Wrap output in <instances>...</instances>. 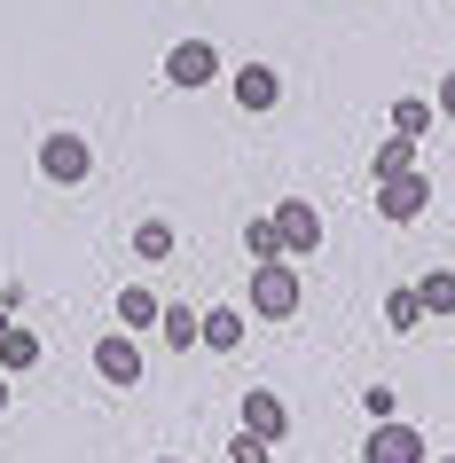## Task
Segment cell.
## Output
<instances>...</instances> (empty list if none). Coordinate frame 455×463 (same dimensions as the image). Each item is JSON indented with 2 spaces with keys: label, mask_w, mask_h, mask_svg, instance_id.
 Wrapping results in <instances>:
<instances>
[{
  "label": "cell",
  "mask_w": 455,
  "mask_h": 463,
  "mask_svg": "<svg viewBox=\"0 0 455 463\" xmlns=\"http://www.w3.org/2000/svg\"><path fill=\"white\" fill-rule=\"evenodd\" d=\"M401 173H416V142H408V134H393V142L377 149V181H401Z\"/></svg>",
  "instance_id": "7c38bea8"
},
{
  "label": "cell",
  "mask_w": 455,
  "mask_h": 463,
  "mask_svg": "<svg viewBox=\"0 0 455 463\" xmlns=\"http://www.w3.org/2000/svg\"><path fill=\"white\" fill-rule=\"evenodd\" d=\"M361 463H424V432L393 416V424H377V432H369V448H361Z\"/></svg>",
  "instance_id": "277c9868"
},
{
  "label": "cell",
  "mask_w": 455,
  "mask_h": 463,
  "mask_svg": "<svg viewBox=\"0 0 455 463\" xmlns=\"http://www.w3.org/2000/svg\"><path fill=\"white\" fill-rule=\"evenodd\" d=\"M204 345H213V354H236L243 345V315L236 307H213V315H204Z\"/></svg>",
  "instance_id": "8fae6325"
},
{
  "label": "cell",
  "mask_w": 455,
  "mask_h": 463,
  "mask_svg": "<svg viewBox=\"0 0 455 463\" xmlns=\"http://www.w3.org/2000/svg\"><path fill=\"white\" fill-rule=\"evenodd\" d=\"M243 432H260L267 439V448H275V439H283L290 432V409H283V401H275V392H243Z\"/></svg>",
  "instance_id": "ba28073f"
},
{
  "label": "cell",
  "mask_w": 455,
  "mask_h": 463,
  "mask_svg": "<svg viewBox=\"0 0 455 463\" xmlns=\"http://www.w3.org/2000/svg\"><path fill=\"white\" fill-rule=\"evenodd\" d=\"M40 362V338H32V330H8V338H0V369H32Z\"/></svg>",
  "instance_id": "9a60e30c"
},
{
  "label": "cell",
  "mask_w": 455,
  "mask_h": 463,
  "mask_svg": "<svg viewBox=\"0 0 455 463\" xmlns=\"http://www.w3.org/2000/svg\"><path fill=\"white\" fill-rule=\"evenodd\" d=\"M134 251H142V260H166V251H173V228H166V220H142V228H134Z\"/></svg>",
  "instance_id": "ac0fdd59"
},
{
  "label": "cell",
  "mask_w": 455,
  "mask_h": 463,
  "mask_svg": "<svg viewBox=\"0 0 455 463\" xmlns=\"http://www.w3.org/2000/svg\"><path fill=\"white\" fill-rule=\"evenodd\" d=\"M243 298H251V315H267V322H290V315H299V275H290L283 260H267V268L251 275V291H243Z\"/></svg>",
  "instance_id": "6da1fadb"
},
{
  "label": "cell",
  "mask_w": 455,
  "mask_h": 463,
  "mask_svg": "<svg viewBox=\"0 0 455 463\" xmlns=\"http://www.w3.org/2000/svg\"><path fill=\"white\" fill-rule=\"evenodd\" d=\"M384 322H393V330H416V322H424V298H416V291H393V298H384Z\"/></svg>",
  "instance_id": "d6986e66"
},
{
  "label": "cell",
  "mask_w": 455,
  "mask_h": 463,
  "mask_svg": "<svg viewBox=\"0 0 455 463\" xmlns=\"http://www.w3.org/2000/svg\"><path fill=\"white\" fill-rule=\"evenodd\" d=\"M431 204V181L424 173H401V181H377V213L384 220H416Z\"/></svg>",
  "instance_id": "52a82bcc"
},
{
  "label": "cell",
  "mask_w": 455,
  "mask_h": 463,
  "mask_svg": "<svg viewBox=\"0 0 455 463\" xmlns=\"http://www.w3.org/2000/svg\"><path fill=\"white\" fill-rule=\"evenodd\" d=\"M228 463H267V439H260V432H243L236 448H228Z\"/></svg>",
  "instance_id": "44dd1931"
},
{
  "label": "cell",
  "mask_w": 455,
  "mask_h": 463,
  "mask_svg": "<svg viewBox=\"0 0 455 463\" xmlns=\"http://www.w3.org/2000/svg\"><path fill=\"white\" fill-rule=\"evenodd\" d=\"M157 315H166V307H157L142 283H126V291H118V322H126V330H157Z\"/></svg>",
  "instance_id": "30bf717a"
},
{
  "label": "cell",
  "mask_w": 455,
  "mask_h": 463,
  "mask_svg": "<svg viewBox=\"0 0 455 463\" xmlns=\"http://www.w3.org/2000/svg\"><path fill=\"white\" fill-rule=\"evenodd\" d=\"M0 409H8V377H0Z\"/></svg>",
  "instance_id": "cb8c5ba5"
},
{
  "label": "cell",
  "mask_w": 455,
  "mask_h": 463,
  "mask_svg": "<svg viewBox=\"0 0 455 463\" xmlns=\"http://www.w3.org/2000/svg\"><path fill=\"white\" fill-rule=\"evenodd\" d=\"M8 330H16V315H8V307H0V338H8Z\"/></svg>",
  "instance_id": "603a6c76"
},
{
  "label": "cell",
  "mask_w": 455,
  "mask_h": 463,
  "mask_svg": "<svg viewBox=\"0 0 455 463\" xmlns=\"http://www.w3.org/2000/svg\"><path fill=\"white\" fill-rule=\"evenodd\" d=\"M361 409L377 416V424H393V409H401V401H393V385H369V392H361Z\"/></svg>",
  "instance_id": "ffe728a7"
},
{
  "label": "cell",
  "mask_w": 455,
  "mask_h": 463,
  "mask_svg": "<svg viewBox=\"0 0 455 463\" xmlns=\"http://www.w3.org/2000/svg\"><path fill=\"white\" fill-rule=\"evenodd\" d=\"M424 126H431V102H416V95H408V102H393V134H408V142H416Z\"/></svg>",
  "instance_id": "e0dca14e"
},
{
  "label": "cell",
  "mask_w": 455,
  "mask_h": 463,
  "mask_svg": "<svg viewBox=\"0 0 455 463\" xmlns=\"http://www.w3.org/2000/svg\"><path fill=\"white\" fill-rule=\"evenodd\" d=\"M157 463H181V456H157Z\"/></svg>",
  "instance_id": "d4e9b609"
},
{
  "label": "cell",
  "mask_w": 455,
  "mask_h": 463,
  "mask_svg": "<svg viewBox=\"0 0 455 463\" xmlns=\"http://www.w3.org/2000/svg\"><path fill=\"white\" fill-rule=\"evenodd\" d=\"M243 244H251V260H260V268H267V260H283V236H275V220H243Z\"/></svg>",
  "instance_id": "5bb4252c"
},
{
  "label": "cell",
  "mask_w": 455,
  "mask_h": 463,
  "mask_svg": "<svg viewBox=\"0 0 455 463\" xmlns=\"http://www.w3.org/2000/svg\"><path fill=\"white\" fill-rule=\"evenodd\" d=\"M166 79H173V87H213V79H220V48H213V40H181V48L166 55Z\"/></svg>",
  "instance_id": "5b68a950"
},
{
  "label": "cell",
  "mask_w": 455,
  "mask_h": 463,
  "mask_svg": "<svg viewBox=\"0 0 455 463\" xmlns=\"http://www.w3.org/2000/svg\"><path fill=\"white\" fill-rule=\"evenodd\" d=\"M236 102L243 110H275V102H283V79L267 71V63H243L236 71Z\"/></svg>",
  "instance_id": "9c48e42d"
},
{
  "label": "cell",
  "mask_w": 455,
  "mask_h": 463,
  "mask_svg": "<svg viewBox=\"0 0 455 463\" xmlns=\"http://www.w3.org/2000/svg\"><path fill=\"white\" fill-rule=\"evenodd\" d=\"M40 173H48V181H63V189H71V181H87V173H95L87 134H71V126H63V134H48V142H40Z\"/></svg>",
  "instance_id": "7a4b0ae2"
},
{
  "label": "cell",
  "mask_w": 455,
  "mask_h": 463,
  "mask_svg": "<svg viewBox=\"0 0 455 463\" xmlns=\"http://www.w3.org/2000/svg\"><path fill=\"white\" fill-rule=\"evenodd\" d=\"M95 377L102 385H142V338H102L95 345Z\"/></svg>",
  "instance_id": "8992f818"
},
{
  "label": "cell",
  "mask_w": 455,
  "mask_h": 463,
  "mask_svg": "<svg viewBox=\"0 0 455 463\" xmlns=\"http://www.w3.org/2000/svg\"><path fill=\"white\" fill-rule=\"evenodd\" d=\"M267 220H275V236H283V251H314V244H322V213H314L307 196H283V204H275Z\"/></svg>",
  "instance_id": "3957f363"
},
{
  "label": "cell",
  "mask_w": 455,
  "mask_h": 463,
  "mask_svg": "<svg viewBox=\"0 0 455 463\" xmlns=\"http://www.w3.org/2000/svg\"><path fill=\"white\" fill-rule=\"evenodd\" d=\"M440 118H455V71L440 79Z\"/></svg>",
  "instance_id": "7402d4cb"
},
{
  "label": "cell",
  "mask_w": 455,
  "mask_h": 463,
  "mask_svg": "<svg viewBox=\"0 0 455 463\" xmlns=\"http://www.w3.org/2000/svg\"><path fill=\"white\" fill-rule=\"evenodd\" d=\"M416 298H424V315H455V275H424Z\"/></svg>",
  "instance_id": "2e32d148"
},
{
  "label": "cell",
  "mask_w": 455,
  "mask_h": 463,
  "mask_svg": "<svg viewBox=\"0 0 455 463\" xmlns=\"http://www.w3.org/2000/svg\"><path fill=\"white\" fill-rule=\"evenodd\" d=\"M157 330H166V345H196V338H204V315H189V307H166V315H157Z\"/></svg>",
  "instance_id": "4fadbf2b"
}]
</instances>
